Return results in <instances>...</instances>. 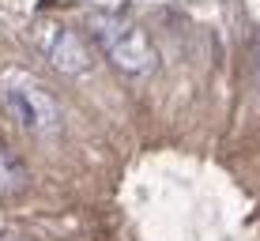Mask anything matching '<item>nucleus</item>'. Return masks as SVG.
Here are the masks:
<instances>
[{
	"instance_id": "nucleus-1",
	"label": "nucleus",
	"mask_w": 260,
	"mask_h": 241,
	"mask_svg": "<svg viewBox=\"0 0 260 241\" xmlns=\"http://www.w3.org/2000/svg\"><path fill=\"white\" fill-rule=\"evenodd\" d=\"M91 34L102 46V53L113 60V68L128 76H147L158 68V49L136 23H121L113 15H94L91 19Z\"/></svg>"
},
{
	"instance_id": "nucleus-5",
	"label": "nucleus",
	"mask_w": 260,
	"mask_h": 241,
	"mask_svg": "<svg viewBox=\"0 0 260 241\" xmlns=\"http://www.w3.org/2000/svg\"><path fill=\"white\" fill-rule=\"evenodd\" d=\"M253 76H256V87H260V46H256V53H253Z\"/></svg>"
},
{
	"instance_id": "nucleus-4",
	"label": "nucleus",
	"mask_w": 260,
	"mask_h": 241,
	"mask_svg": "<svg viewBox=\"0 0 260 241\" xmlns=\"http://www.w3.org/2000/svg\"><path fill=\"white\" fill-rule=\"evenodd\" d=\"M26 185V169L12 151H0V196H12Z\"/></svg>"
},
{
	"instance_id": "nucleus-2",
	"label": "nucleus",
	"mask_w": 260,
	"mask_h": 241,
	"mask_svg": "<svg viewBox=\"0 0 260 241\" xmlns=\"http://www.w3.org/2000/svg\"><path fill=\"white\" fill-rule=\"evenodd\" d=\"M4 106L26 132H53L60 124V106L38 79L26 76H8L4 79Z\"/></svg>"
},
{
	"instance_id": "nucleus-3",
	"label": "nucleus",
	"mask_w": 260,
	"mask_h": 241,
	"mask_svg": "<svg viewBox=\"0 0 260 241\" xmlns=\"http://www.w3.org/2000/svg\"><path fill=\"white\" fill-rule=\"evenodd\" d=\"M30 42H34V49H38L60 76H83V72H91V64H94L87 42L79 38L76 30L60 26V23L38 19L30 26Z\"/></svg>"
}]
</instances>
